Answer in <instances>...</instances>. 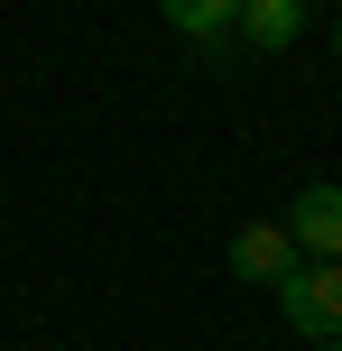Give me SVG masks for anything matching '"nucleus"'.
<instances>
[{"label":"nucleus","instance_id":"obj_1","mask_svg":"<svg viewBox=\"0 0 342 351\" xmlns=\"http://www.w3.org/2000/svg\"><path fill=\"white\" fill-rule=\"evenodd\" d=\"M278 315L306 342H342V259H296L278 278Z\"/></svg>","mask_w":342,"mask_h":351},{"label":"nucleus","instance_id":"obj_2","mask_svg":"<svg viewBox=\"0 0 342 351\" xmlns=\"http://www.w3.org/2000/svg\"><path fill=\"white\" fill-rule=\"evenodd\" d=\"M287 241L306 259H342V185H306L287 204Z\"/></svg>","mask_w":342,"mask_h":351},{"label":"nucleus","instance_id":"obj_3","mask_svg":"<svg viewBox=\"0 0 342 351\" xmlns=\"http://www.w3.org/2000/svg\"><path fill=\"white\" fill-rule=\"evenodd\" d=\"M296 268V241H287V222H241L232 231V278H250V287H278Z\"/></svg>","mask_w":342,"mask_h":351},{"label":"nucleus","instance_id":"obj_4","mask_svg":"<svg viewBox=\"0 0 342 351\" xmlns=\"http://www.w3.org/2000/svg\"><path fill=\"white\" fill-rule=\"evenodd\" d=\"M306 19H315V0H241L232 37H250L259 56H278V47H296V37H306Z\"/></svg>","mask_w":342,"mask_h":351},{"label":"nucleus","instance_id":"obj_5","mask_svg":"<svg viewBox=\"0 0 342 351\" xmlns=\"http://www.w3.org/2000/svg\"><path fill=\"white\" fill-rule=\"evenodd\" d=\"M158 10H167V28H176L185 47L222 56V47H232V19H241V0H158Z\"/></svg>","mask_w":342,"mask_h":351},{"label":"nucleus","instance_id":"obj_6","mask_svg":"<svg viewBox=\"0 0 342 351\" xmlns=\"http://www.w3.org/2000/svg\"><path fill=\"white\" fill-rule=\"evenodd\" d=\"M333 56H342V28H333Z\"/></svg>","mask_w":342,"mask_h":351},{"label":"nucleus","instance_id":"obj_7","mask_svg":"<svg viewBox=\"0 0 342 351\" xmlns=\"http://www.w3.org/2000/svg\"><path fill=\"white\" fill-rule=\"evenodd\" d=\"M315 351H342V342H315Z\"/></svg>","mask_w":342,"mask_h":351}]
</instances>
